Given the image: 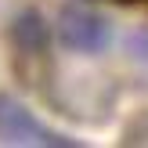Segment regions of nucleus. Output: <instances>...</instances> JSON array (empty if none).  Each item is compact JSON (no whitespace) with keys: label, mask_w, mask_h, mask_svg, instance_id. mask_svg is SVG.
Wrapping results in <instances>:
<instances>
[{"label":"nucleus","mask_w":148,"mask_h":148,"mask_svg":"<svg viewBox=\"0 0 148 148\" xmlns=\"http://www.w3.org/2000/svg\"><path fill=\"white\" fill-rule=\"evenodd\" d=\"M58 36H62L65 47L79 51V54H94V51H105L108 43V22L94 11H83V7H65L62 22H58Z\"/></svg>","instance_id":"f257e3e1"},{"label":"nucleus","mask_w":148,"mask_h":148,"mask_svg":"<svg viewBox=\"0 0 148 148\" xmlns=\"http://www.w3.org/2000/svg\"><path fill=\"white\" fill-rule=\"evenodd\" d=\"M0 141H11V145H72L69 137L47 130L36 116H29V108H22L11 98H0Z\"/></svg>","instance_id":"f03ea898"}]
</instances>
